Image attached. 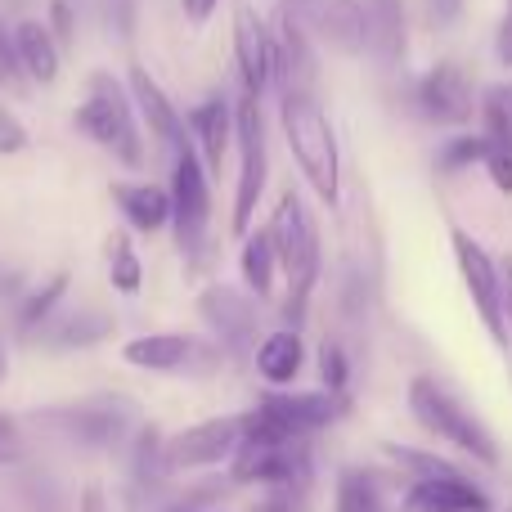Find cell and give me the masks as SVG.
<instances>
[{
    "label": "cell",
    "instance_id": "7",
    "mask_svg": "<svg viewBox=\"0 0 512 512\" xmlns=\"http://www.w3.org/2000/svg\"><path fill=\"white\" fill-rule=\"evenodd\" d=\"M207 180L212 176L194 144L171 153V230H176V248L189 265H198L207 248V225H212V185Z\"/></svg>",
    "mask_w": 512,
    "mask_h": 512
},
{
    "label": "cell",
    "instance_id": "10",
    "mask_svg": "<svg viewBox=\"0 0 512 512\" xmlns=\"http://www.w3.org/2000/svg\"><path fill=\"white\" fill-rule=\"evenodd\" d=\"M45 423L72 445H86V450H117L135 436V405L122 396H95L81 400V405H54L45 414Z\"/></svg>",
    "mask_w": 512,
    "mask_h": 512
},
{
    "label": "cell",
    "instance_id": "33",
    "mask_svg": "<svg viewBox=\"0 0 512 512\" xmlns=\"http://www.w3.org/2000/svg\"><path fill=\"white\" fill-rule=\"evenodd\" d=\"M310 495L315 490H261V499L252 504V512H310Z\"/></svg>",
    "mask_w": 512,
    "mask_h": 512
},
{
    "label": "cell",
    "instance_id": "34",
    "mask_svg": "<svg viewBox=\"0 0 512 512\" xmlns=\"http://www.w3.org/2000/svg\"><path fill=\"white\" fill-rule=\"evenodd\" d=\"M27 144H32V135H27V126L18 122L14 108L0 104V158H14V153H23Z\"/></svg>",
    "mask_w": 512,
    "mask_h": 512
},
{
    "label": "cell",
    "instance_id": "12",
    "mask_svg": "<svg viewBox=\"0 0 512 512\" xmlns=\"http://www.w3.org/2000/svg\"><path fill=\"white\" fill-rule=\"evenodd\" d=\"M279 9L306 36L324 41L328 50H337V54H364L369 50L364 0H279Z\"/></svg>",
    "mask_w": 512,
    "mask_h": 512
},
{
    "label": "cell",
    "instance_id": "31",
    "mask_svg": "<svg viewBox=\"0 0 512 512\" xmlns=\"http://www.w3.org/2000/svg\"><path fill=\"white\" fill-rule=\"evenodd\" d=\"M346 387H351V355H346L342 342L324 337V346H319V391L346 396Z\"/></svg>",
    "mask_w": 512,
    "mask_h": 512
},
{
    "label": "cell",
    "instance_id": "6",
    "mask_svg": "<svg viewBox=\"0 0 512 512\" xmlns=\"http://www.w3.org/2000/svg\"><path fill=\"white\" fill-rule=\"evenodd\" d=\"M351 400L328 391H265L252 409H243V432L270 441H315L324 427L346 414Z\"/></svg>",
    "mask_w": 512,
    "mask_h": 512
},
{
    "label": "cell",
    "instance_id": "8",
    "mask_svg": "<svg viewBox=\"0 0 512 512\" xmlns=\"http://www.w3.org/2000/svg\"><path fill=\"white\" fill-rule=\"evenodd\" d=\"M122 360L140 373L212 378V373H221L225 351L212 342V337H194V333H140L122 346Z\"/></svg>",
    "mask_w": 512,
    "mask_h": 512
},
{
    "label": "cell",
    "instance_id": "26",
    "mask_svg": "<svg viewBox=\"0 0 512 512\" xmlns=\"http://www.w3.org/2000/svg\"><path fill=\"white\" fill-rule=\"evenodd\" d=\"M364 18H369V50L387 68H396L405 59V5L400 0H364Z\"/></svg>",
    "mask_w": 512,
    "mask_h": 512
},
{
    "label": "cell",
    "instance_id": "27",
    "mask_svg": "<svg viewBox=\"0 0 512 512\" xmlns=\"http://www.w3.org/2000/svg\"><path fill=\"white\" fill-rule=\"evenodd\" d=\"M68 297V274H50V279L41 283V288H32V292H23V297L14 301V333L23 337H36V333H45V328L54 324V310H59V301Z\"/></svg>",
    "mask_w": 512,
    "mask_h": 512
},
{
    "label": "cell",
    "instance_id": "4",
    "mask_svg": "<svg viewBox=\"0 0 512 512\" xmlns=\"http://www.w3.org/2000/svg\"><path fill=\"white\" fill-rule=\"evenodd\" d=\"M279 126L306 185L333 207L337 194H342V158H337V135L328 126L324 108H319L315 90H283Z\"/></svg>",
    "mask_w": 512,
    "mask_h": 512
},
{
    "label": "cell",
    "instance_id": "21",
    "mask_svg": "<svg viewBox=\"0 0 512 512\" xmlns=\"http://www.w3.org/2000/svg\"><path fill=\"white\" fill-rule=\"evenodd\" d=\"M274 81L283 90H315V54L310 41L288 14L279 18V32H274Z\"/></svg>",
    "mask_w": 512,
    "mask_h": 512
},
{
    "label": "cell",
    "instance_id": "3",
    "mask_svg": "<svg viewBox=\"0 0 512 512\" xmlns=\"http://www.w3.org/2000/svg\"><path fill=\"white\" fill-rule=\"evenodd\" d=\"M405 405H409V418H414L432 441L450 445L454 454L481 463V468H499V463H504V450H499L495 432H490L445 382H436L432 373H418V378L409 382Z\"/></svg>",
    "mask_w": 512,
    "mask_h": 512
},
{
    "label": "cell",
    "instance_id": "17",
    "mask_svg": "<svg viewBox=\"0 0 512 512\" xmlns=\"http://www.w3.org/2000/svg\"><path fill=\"white\" fill-rule=\"evenodd\" d=\"M171 481V468H167V436L162 427L153 423H140L135 436L126 441V490H131V504H149L162 486Z\"/></svg>",
    "mask_w": 512,
    "mask_h": 512
},
{
    "label": "cell",
    "instance_id": "14",
    "mask_svg": "<svg viewBox=\"0 0 512 512\" xmlns=\"http://www.w3.org/2000/svg\"><path fill=\"white\" fill-rule=\"evenodd\" d=\"M198 315L212 328V342L221 346L225 355H252L256 351V297L252 292H239L230 283H212V288L198 297Z\"/></svg>",
    "mask_w": 512,
    "mask_h": 512
},
{
    "label": "cell",
    "instance_id": "32",
    "mask_svg": "<svg viewBox=\"0 0 512 512\" xmlns=\"http://www.w3.org/2000/svg\"><path fill=\"white\" fill-rule=\"evenodd\" d=\"M486 158V140L481 135H454V140H445V149L436 153V171L441 176H454V171H468L472 162Z\"/></svg>",
    "mask_w": 512,
    "mask_h": 512
},
{
    "label": "cell",
    "instance_id": "1",
    "mask_svg": "<svg viewBox=\"0 0 512 512\" xmlns=\"http://www.w3.org/2000/svg\"><path fill=\"white\" fill-rule=\"evenodd\" d=\"M387 454L396 468H405L396 512H495V495L459 463L405 445H387Z\"/></svg>",
    "mask_w": 512,
    "mask_h": 512
},
{
    "label": "cell",
    "instance_id": "28",
    "mask_svg": "<svg viewBox=\"0 0 512 512\" xmlns=\"http://www.w3.org/2000/svg\"><path fill=\"white\" fill-rule=\"evenodd\" d=\"M239 274H243V288L252 292L256 301H265L274 292V274H279V252H274L270 230H248L239 252Z\"/></svg>",
    "mask_w": 512,
    "mask_h": 512
},
{
    "label": "cell",
    "instance_id": "29",
    "mask_svg": "<svg viewBox=\"0 0 512 512\" xmlns=\"http://www.w3.org/2000/svg\"><path fill=\"white\" fill-rule=\"evenodd\" d=\"M113 333V319L99 315V310H81V315H68V319H54L45 328V346L50 351H81V346H95Z\"/></svg>",
    "mask_w": 512,
    "mask_h": 512
},
{
    "label": "cell",
    "instance_id": "18",
    "mask_svg": "<svg viewBox=\"0 0 512 512\" xmlns=\"http://www.w3.org/2000/svg\"><path fill=\"white\" fill-rule=\"evenodd\" d=\"M126 90H131V104H135V113L144 117V126H149L153 140H158L167 153L185 149V144H189V126H185V117H180V108L167 99V90H162L144 68H131Z\"/></svg>",
    "mask_w": 512,
    "mask_h": 512
},
{
    "label": "cell",
    "instance_id": "37",
    "mask_svg": "<svg viewBox=\"0 0 512 512\" xmlns=\"http://www.w3.org/2000/svg\"><path fill=\"white\" fill-rule=\"evenodd\" d=\"M23 454L27 450H23V432H18V423L0 414V463H18Z\"/></svg>",
    "mask_w": 512,
    "mask_h": 512
},
{
    "label": "cell",
    "instance_id": "25",
    "mask_svg": "<svg viewBox=\"0 0 512 512\" xmlns=\"http://www.w3.org/2000/svg\"><path fill=\"white\" fill-rule=\"evenodd\" d=\"M113 198L122 207L126 225L140 234H158L162 225H171V189L135 180V185H113Z\"/></svg>",
    "mask_w": 512,
    "mask_h": 512
},
{
    "label": "cell",
    "instance_id": "20",
    "mask_svg": "<svg viewBox=\"0 0 512 512\" xmlns=\"http://www.w3.org/2000/svg\"><path fill=\"white\" fill-rule=\"evenodd\" d=\"M252 369L270 391H288L292 382L301 378V369H306V342H301V328L283 324V328H274V333H265L252 351Z\"/></svg>",
    "mask_w": 512,
    "mask_h": 512
},
{
    "label": "cell",
    "instance_id": "42",
    "mask_svg": "<svg viewBox=\"0 0 512 512\" xmlns=\"http://www.w3.org/2000/svg\"><path fill=\"white\" fill-rule=\"evenodd\" d=\"M216 5H221V0H180V9H185L189 23H207V18L216 14Z\"/></svg>",
    "mask_w": 512,
    "mask_h": 512
},
{
    "label": "cell",
    "instance_id": "24",
    "mask_svg": "<svg viewBox=\"0 0 512 512\" xmlns=\"http://www.w3.org/2000/svg\"><path fill=\"white\" fill-rule=\"evenodd\" d=\"M14 54L23 77H32L36 86H54L59 81V41H54V32L45 23L23 18L14 27Z\"/></svg>",
    "mask_w": 512,
    "mask_h": 512
},
{
    "label": "cell",
    "instance_id": "46",
    "mask_svg": "<svg viewBox=\"0 0 512 512\" xmlns=\"http://www.w3.org/2000/svg\"><path fill=\"white\" fill-rule=\"evenodd\" d=\"M9 378V355H5V337H0V387H5Z\"/></svg>",
    "mask_w": 512,
    "mask_h": 512
},
{
    "label": "cell",
    "instance_id": "35",
    "mask_svg": "<svg viewBox=\"0 0 512 512\" xmlns=\"http://www.w3.org/2000/svg\"><path fill=\"white\" fill-rule=\"evenodd\" d=\"M54 32V41L59 45H72L77 41V23H72V9L68 0H50V23H45Z\"/></svg>",
    "mask_w": 512,
    "mask_h": 512
},
{
    "label": "cell",
    "instance_id": "30",
    "mask_svg": "<svg viewBox=\"0 0 512 512\" xmlns=\"http://www.w3.org/2000/svg\"><path fill=\"white\" fill-rule=\"evenodd\" d=\"M108 283H113V292H122V297H135V292L144 288V265H140V252H135L131 234H108Z\"/></svg>",
    "mask_w": 512,
    "mask_h": 512
},
{
    "label": "cell",
    "instance_id": "47",
    "mask_svg": "<svg viewBox=\"0 0 512 512\" xmlns=\"http://www.w3.org/2000/svg\"><path fill=\"white\" fill-rule=\"evenodd\" d=\"M0 512H5V508H0Z\"/></svg>",
    "mask_w": 512,
    "mask_h": 512
},
{
    "label": "cell",
    "instance_id": "43",
    "mask_svg": "<svg viewBox=\"0 0 512 512\" xmlns=\"http://www.w3.org/2000/svg\"><path fill=\"white\" fill-rule=\"evenodd\" d=\"M499 59L512 68V0H508V14H504V27H499Z\"/></svg>",
    "mask_w": 512,
    "mask_h": 512
},
{
    "label": "cell",
    "instance_id": "45",
    "mask_svg": "<svg viewBox=\"0 0 512 512\" xmlns=\"http://www.w3.org/2000/svg\"><path fill=\"white\" fill-rule=\"evenodd\" d=\"M490 95H495V99H499V104H504V108H508V113H512V86H495V90H490Z\"/></svg>",
    "mask_w": 512,
    "mask_h": 512
},
{
    "label": "cell",
    "instance_id": "40",
    "mask_svg": "<svg viewBox=\"0 0 512 512\" xmlns=\"http://www.w3.org/2000/svg\"><path fill=\"white\" fill-rule=\"evenodd\" d=\"M427 18L432 27H454L463 18V0H427Z\"/></svg>",
    "mask_w": 512,
    "mask_h": 512
},
{
    "label": "cell",
    "instance_id": "13",
    "mask_svg": "<svg viewBox=\"0 0 512 512\" xmlns=\"http://www.w3.org/2000/svg\"><path fill=\"white\" fill-rule=\"evenodd\" d=\"M243 441V414H225V418H207L194 423L185 432L167 436V468L171 477H189V472H207V468H230L234 450Z\"/></svg>",
    "mask_w": 512,
    "mask_h": 512
},
{
    "label": "cell",
    "instance_id": "44",
    "mask_svg": "<svg viewBox=\"0 0 512 512\" xmlns=\"http://www.w3.org/2000/svg\"><path fill=\"white\" fill-rule=\"evenodd\" d=\"M499 283H504V310H508V324H512V256L499 261Z\"/></svg>",
    "mask_w": 512,
    "mask_h": 512
},
{
    "label": "cell",
    "instance_id": "15",
    "mask_svg": "<svg viewBox=\"0 0 512 512\" xmlns=\"http://www.w3.org/2000/svg\"><path fill=\"white\" fill-rule=\"evenodd\" d=\"M414 113L432 126H463L472 122V81L459 63H436L414 81Z\"/></svg>",
    "mask_w": 512,
    "mask_h": 512
},
{
    "label": "cell",
    "instance_id": "9",
    "mask_svg": "<svg viewBox=\"0 0 512 512\" xmlns=\"http://www.w3.org/2000/svg\"><path fill=\"white\" fill-rule=\"evenodd\" d=\"M450 243H454V265H459V279L472 297V310H477L481 328L490 333V342L499 351H508L512 342V324H508V310H504V283H499V261L472 239L468 230L454 225L450 230Z\"/></svg>",
    "mask_w": 512,
    "mask_h": 512
},
{
    "label": "cell",
    "instance_id": "5",
    "mask_svg": "<svg viewBox=\"0 0 512 512\" xmlns=\"http://www.w3.org/2000/svg\"><path fill=\"white\" fill-rule=\"evenodd\" d=\"M77 126L104 153H113L122 167H131V171L144 167V135H140V122H135L131 90H126L113 72H95V77H90L86 104L77 108Z\"/></svg>",
    "mask_w": 512,
    "mask_h": 512
},
{
    "label": "cell",
    "instance_id": "11",
    "mask_svg": "<svg viewBox=\"0 0 512 512\" xmlns=\"http://www.w3.org/2000/svg\"><path fill=\"white\" fill-rule=\"evenodd\" d=\"M234 144H239V185H234V216L230 230L239 239H248L256 203L265 194V176H270V158H265V122H261V104L252 95H243L234 104Z\"/></svg>",
    "mask_w": 512,
    "mask_h": 512
},
{
    "label": "cell",
    "instance_id": "22",
    "mask_svg": "<svg viewBox=\"0 0 512 512\" xmlns=\"http://www.w3.org/2000/svg\"><path fill=\"white\" fill-rule=\"evenodd\" d=\"M333 512H396L387 477H378L373 468H360V463L342 468L333 481Z\"/></svg>",
    "mask_w": 512,
    "mask_h": 512
},
{
    "label": "cell",
    "instance_id": "38",
    "mask_svg": "<svg viewBox=\"0 0 512 512\" xmlns=\"http://www.w3.org/2000/svg\"><path fill=\"white\" fill-rule=\"evenodd\" d=\"M104 18L117 36H131L135 27V0H104Z\"/></svg>",
    "mask_w": 512,
    "mask_h": 512
},
{
    "label": "cell",
    "instance_id": "39",
    "mask_svg": "<svg viewBox=\"0 0 512 512\" xmlns=\"http://www.w3.org/2000/svg\"><path fill=\"white\" fill-rule=\"evenodd\" d=\"M162 512H230V508H221V499H212V495H203V490H194V495H180V499H171Z\"/></svg>",
    "mask_w": 512,
    "mask_h": 512
},
{
    "label": "cell",
    "instance_id": "41",
    "mask_svg": "<svg viewBox=\"0 0 512 512\" xmlns=\"http://www.w3.org/2000/svg\"><path fill=\"white\" fill-rule=\"evenodd\" d=\"M72 512H113V499H108V490L99 486V481H90V486L77 495V508Z\"/></svg>",
    "mask_w": 512,
    "mask_h": 512
},
{
    "label": "cell",
    "instance_id": "16",
    "mask_svg": "<svg viewBox=\"0 0 512 512\" xmlns=\"http://www.w3.org/2000/svg\"><path fill=\"white\" fill-rule=\"evenodd\" d=\"M234 59H239L243 95L261 99L265 86L274 81V32L252 5H239V14H234Z\"/></svg>",
    "mask_w": 512,
    "mask_h": 512
},
{
    "label": "cell",
    "instance_id": "36",
    "mask_svg": "<svg viewBox=\"0 0 512 512\" xmlns=\"http://www.w3.org/2000/svg\"><path fill=\"white\" fill-rule=\"evenodd\" d=\"M0 81L5 86L23 81V68H18V54H14V32H5V23H0Z\"/></svg>",
    "mask_w": 512,
    "mask_h": 512
},
{
    "label": "cell",
    "instance_id": "23",
    "mask_svg": "<svg viewBox=\"0 0 512 512\" xmlns=\"http://www.w3.org/2000/svg\"><path fill=\"white\" fill-rule=\"evenodd\" d=\"M481 140H486V171L495 180L499 194H512V113L486 90V104H481Z\"/></svg>",
    "mask_w": 512,
    "mask_h": 512
},
{
    "label": "cell",
    "instance_id": "19",
    "mask_svg": "<svg viewBox=\"0 0 512 512\" xmlns=\"http://www.w3.org/2000/svg\"><path fill=\"white\" fill-rule=\"evenodd\" d=\"M185 126H189V144L198 149L207 176H221V162H225V153H230V144H234V104L225 95L203 99V104L189 108Z\"/></svg>",
    "mask_w": 512,
    "mask_h": 512
},
{
    "label": "cell",
    "instance_id": "2",
    "mask_svg": "<svg viewBox=\"0 0 512 512\" xmlns=\"http://www.w3.org/2000/svg\"><path fill=\"white\" fill-rule=\"evenodd\" d=\"M270 239H274V252H279V270L288 279V297H283V319L288 328H301L306 324V310H310V297H315V283H319V265H324V252H319V225L310 216L306 198L297 189H283L279 194V207L270 216Z\"/></svg>",
    "mask_w": 512,
    "mask_h": 512
}]
</instances>
